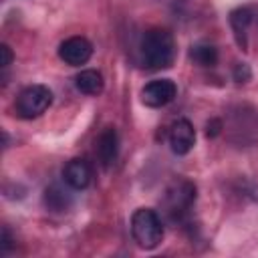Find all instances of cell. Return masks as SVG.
<instances>
[{
	"label": "cell",
	"mask_w": 258,
	"mask_h": 258,
	"mask_svg": "<svg viewBox=\"0 0 258 258\" xmlns=\"http://www.w3.org/2000/svg\"><path fill=\"white\" fill-rule=\"evenodd\" d=\"M175 56L173 34L165 28H151L141 38V62L149 71H161L171 67Z\"/></svg>",
	"instance_id": "obj_1"
},
{
	"label": "cell",
	"mask_w": 258,
	"mask_h": 258,
	"mask_svg": "<svg viewBox=\"0 0 258 258\" xmlns=\"http://www.w3.org/2000/svg\"><path fill=\"white\" fill-rule=\"evenodd\" d=\"M131 234L141 248L145 250L157 248L163 240V224L157 212L151 208L135 210L131 216Z\"/></svg>",
	"instance_id": "obj_2"
},
{
	"label": "cell",
	"mask_w": 258,
	"mask_h": 258,
	"mask_svg": "<svg viewBox=\"0 0 258 258\" xmlns=\"http://www.w3.org/2000/svg\"><path fill=\"white\" fill-rule=\"evenodd\" d=\"M52 103V93L44 85H30L16 97V115L22 119H34L42 115Z\"/></svg>",
	"instance_id": "obj_3"
},
{
	"label": "cell",
	"mask_w": 258,
	"mask_h": 258,
	"mask_svg": "<svg viewBox=\"0 0 258 258\" xmlns=\"http://www.w3.org/2000/svg\"><path fill=\"white\" fill-rule=\"evenodd\" d=\"M194 202H196V185L187 179H181V181H175L165 191L163 208L171 220H181L189 212Z\"/></svg>",
	"instance_id": "obj_4"
},
{
	"label": "cell",
	"mask_w": 258,
	"mask_h": 258,
	"mask_svg": "<svg viewBox=\"0 0 258 258\" xmlns=\"http://www.w3.org/2000/svg\"><path fill=\"white\" fill-rule=\"evenodd\" d=\"M177 95V87L171 79H157V81H151L147 83L143 89H141V101L143 105L147 107H163L167 103H171Z\"/></svg>",
	"instance_id": "obj_5"
},
{
	"label": "cell",
	"mask_w": 258,
	"mask_h": 258,
	"mask_svg": "<svg viewBox=\"0 0 258 258\" xmlns=\"http://www.w3.org/2000/svg\"><path fill=\"white\" fill-rule=\"evenodd\" d=\"M93 54V44L85 36H71L60 42L58 46V56L71 67H81L85 64Z\"/></svg>",
	"instance_id": "obj_6"
},
{
	"label": "cell",
	"mask_w": 258,
	"mask_h": 258,
	"mask_svg": "<svg viewBox=\"0 0 258 258\" xmlns=\"http://www.w3.org/2000/svg\"><path fill=\"white\" fill-rule=\"evenodd\" d=\"M196 143V129L187 119H177L169 129V145L177 155H185L191 151Z\"/></svg>",
	"instance_id": "obj_7"
},
{
	"label": "cell",
	"mask_w": 258,
	"mask_h": 258,
	"mask_svg": "<svg viewBox=\"0 0 258 258\" xmlns=\"http://www.w3.org/2000/svg\"><path fill=\"white\" fill-rule=\"evenodd\" d=\"M91 177H93L91 165L87 163V159H81V157L71 159L62 169V179L73 189H85L91 183Z\"/></svg>",
	"instance_id": "obj_8"
},
{
	"label": "cell",
	"mask_w": 258,
	"mask_h": 258,
	"mask_svg": "<svg viewBox=\"0 0 258 258\" xmlns=\"http://www.w3.org/2000/svg\"><path fill=\"white\" fill-rule=\"evenodd\" d=\"M117 151H119V137L115 127H105L97 139V157L101 161L103 167H111L117 159Z\"/></svg>",
	"instance_id": "obj_9"
},
{
	"label": "cell",
	"mask_w": 258,
	"mask_h": 258,
	"mask_svg": "<svg viewBox=\"0 0 258 258\" xmlns=\"http://www.w3.org/2000/svg\"><path fill=\"white\" fill-rule=\"evenodd\" d=\"M254 22V10L248 8V6H242V8H236L230 12V26L234 30V36H236V42L240 44V48H248V28L250 24Z\"/></svg>",
	"instance_id": "obj_10"
},
{
	"label": "cell",
	"mask_w": 258,
	"mask_h": 258,
	"mask_svg": "<svg viewBox=\"0 0 258 258\" xmlns=\"http://www.w3.org/2000/svg\"><path fill=\"white\" fill-rule=\"evenodd\" d=\"M75 85L85 95H99L103 91V77L95 69H85L75 77Z\"/></svg>",
	"instance_id": "obj_11"
},
{
	"label": "cell",
	"mask_w": 258,
	"mask_h": 258,
	"mask_svg": "<svg viewBox=\"0 0 258 258\" xmlns=\"http://www.w3.org/2000/svg\"><path fill=\"white\" fill-rule=\"evenodd\" d=\"M189 58L198 67H214L218 62V48L210 42H198L189 48Z\"/></svg>",
	"instance_id": "obj_12"
},
{
	"label": "cell",
	"mask_w": 258,
	"mask_h": 258,
	"mask_svg": "<svg viewBox=\"0 0 258 258\" xmlns=\"http://www.w3.org/2000/svg\"><path fill=\"white\" fill-rule=\"evenodd\" d=\"M71 204V198L64 189H60L58 185H50L44 189V206L50 212H64Z\"/></svg>",
	"instance_id": "obj_13"
},
{
	"label": "cell",
	"mask_w": 258,
	"mask_h": 258,
	"mask_svg": "<svg viewBox=\"0 0 258 258\" xmlns=\"http://www.w3.org/2000/svg\"><path fill=\"white\" fill-rule=\"evenodd\" d=\"M250 77H252V71L246 62H240V64L234 67V79L238 83H246V81H250Z\"/></svg>",
	"instance_id": "obj_14"
},
{
	"label": "cell",
	"mask_w": 258,
	"mask_h": 258,
	"mask_svg": "<svg viewBox=\"0 0 258 258\" xmlns=\"http://www.w3.org/2000/svg\"><path fill=\"white\" fill-rule=\"evenodd\" d=\"M12 62V50L8 44H0V67L6 69Z\"/></svg>",
	"instance_id": "obj_15"
},
{
	"label": "cell",
	"mask_w": 258,
	"mask_h": 258,
	"mask_svg": "<svg viewBox=\"0 0 258 258\" xmlns=\"http://www.w3.org/2000/svg\"><path fill=\"white\" fill-rule=\"evenodd\" d=\"M206 133H208V137H216V135H220V133H222V121H220V119H212V121H208V125H206Z\"/></svg>",
	"instance_id": "obj_16"
},
{
	"label": "cell",
	"mask_w": 258,
	"mask_h": 258,
	"mask_svg": "<svg viewBox=\"0 0 258 258\" xmlns=\"http://www.w3.org/2000/svg\"><path fill=\"white\" fill-rule=\"evenodd\" d=\"M10 246H12V238H10V232H8V228H4V230H2V242H0V252H2V254H6V252L10 250Z\"/></svg>",
	"instance_id": "obj_17"
}]
</instances>
